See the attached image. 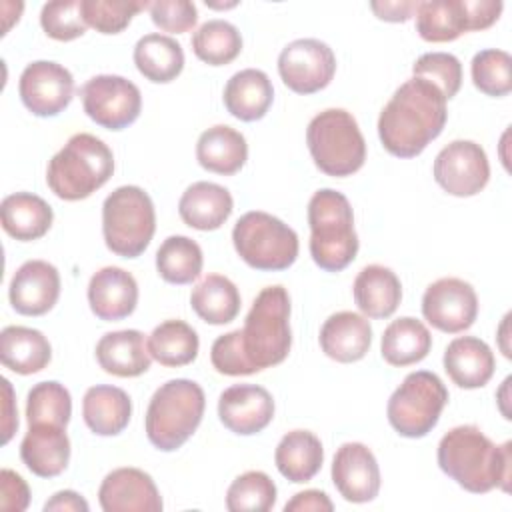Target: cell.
I'll use <instances>...</instances> for the list:
<instances>
[{"label": "cell", "instance_id": "cell-43", "mask_svg": "<svg viewBox=\"0 0 512 512\" xmlns=\"http://www.w3.org/2000/svg\"><path fill=\"white\" fill-rule=\"evenodd\" d=\"M146 0H82L80 10L84 22L100 34H118L122 32L132 18L148 8Z\"/></svg>", "mask_w": 512, "mask_h": 512}, {"label": "cell", "instance_id": "cell-16", "mask_svg": "<svg viewBox=\"0 0 512 512\" xmlns=\"http://www.w3.org/2000/svg\"><path fill=\"white\" fill-rule=\"evenodd\" d=\"M332 482L346 502L374 500L380 492V468L374 452L362 442L342 444L332 460Z\"/></svg>", "mask_w": 512, "mask_h": 512}, {"label": "cell", "instance_id": "cell-28", "mask_svg": "<svg viewBox=\"0 0 512 512\" xmlns=\"http://www.w3.org/2000/svg\"><path fill=\"white\" fill-rule=\"evenodd\" d=\"M132 416L130 396L110 384L90 386L82 398V418L86 426L98 436L120 434Z\"/></svg>", "mask_w": 512, "mask_h": 512}, {"label": "cell", "instance_id": "cell-42", "mask_svg": "<svg viewBox=\"0 0 512 512\" xmlns=\"http://www.w3.org/2000/svg\"><path fill=\"white\" fill-rule=\"evenodd\" d=\"M474 86L492 98H502L512 90V58L506 50L486 48L474 54L470 64Z\"/></svg>", "mask_w": 512, "mask_h": 512}, {"label": "cell", "instance_id": "cell-36", "mask_svg": "<svg viewBox=\"0 0 512 512\" xmlns=\"http://www.w3.org/2000/svg\"><path fill=\"white\" fill-rule=\"evenodd\" d=\"M190 306L204 322L222 326L238 316L242 300L230 278L222 274H208L192 288Z\"/></svg>", "mask_w": 512, "mask_h": 512}, {"label": "cell", "instance_id": "cell-8", "mask_svg": "<svg viewBox=\"0 0 512 512\" xmlns=\"http://www.w3.org/2000/svg\"><path fill=\"white\" fill-rule=\"evenodd\" d=\"M156 230L152 198L140 186H120L102 204L106 248L122 258H138Z\"/></svg>", "mask_w": 512, "mask_h": 512}, {"label": "cell", "instance_id": "cell-17", "mask_svg": "<svg viewBox=\"0 0 512 512\" xmlns=\"http://www.w3.org/2000/svg\"><path fill=\"white\" fill-rule=\"evenodd\" d=\"M98 502L104 512H160L164 506L152 476L132 466L116 468L104 476Z\"/></svg>", "mask_w": 512, "mask_h": 512}, {"label": "cell", "instance_id": "cell-22", "mask_svg": "<svg viewBox=\"0 0 512 512\" xmlns=\"http://www.w3.org/2000/svg\"><path fill=\"white\" fill-rule=\"evenodd\" d=\"M318 340L328 358L342 364L358 362L370 350L372 326L366 316L342 310L324 320Z\"/></svg>", "mask_w": 512, "mask_h": 512}, {"label": "cell", "instance_id": "cell-48", "mask_svg": "<svg viewBox=\"0 0 512 512\" xmlns=\"http://www.w3.org/2000/svg\"><path fill=\"white\" fill-rule=\"evenodd\" d=\"M466 6H468L472 32L490 28L500 18L504 8L500 0H466Z\"/></svg>", "mask_w": 512, "mask_h": 512}, {"label": "cell", "instance_id": "cell-11", "mask_svg": "<svg viewBox=\"0 0 512 512\" xmlns=\"http://www.w3.org/2000/svg\"><path fill=\"white\" fill-rule=\"evenodd\" d=\"M86 116L106 130H124L142 110L138 86L116 74H98L78 90Z\"/></svg>", "mask_w": 512, "mask_h": 512}, {"label": "cell", "instance_id": "cell-46", "mask_svg": "<svg viewBox=\"0 0 512 512\" xmlns=\"http://www.w3.org/2000/svg\"><path fill=\"white\" fill-rule=\"evenodd\" d=\"M148 10L154 26L172 34L188 32L198 22V10L188 0H156L150 2Z\"/></svg>", "mask_w": 512, "mask_h": 512}, {"label": "cell", "instance_id": "cell-9", "mask_svg": "<svg viewBox=\"0 0 512 512\" xmlns=\"http://www.w3.org/2000/svg\"><path fill=\"white\" fill-rule=\"evenodd\" d=\"M238 256L254 270L278 272L290 268L298 258V234L280 218L252 210L242 214L232 228Z\"/></svg>", "mask_w": 512, "mask_h": 512}, {"label": "cell", "instance_id": "cell-19", "mask_svg": "<svg viewBox=\"0 0 512 512\" xmlns=\"http://www.w3.org/2000/svg\"><path fill=\"white\" fill-rule=\"evenodd\" d=\"M60 296V274L46 260H28L12 276L8 298L22 316H42L54 308Z\"/></svg>", "mask_w": 512, "mask_h": 512}, {"label": "cell", "instance_id": "cell-29", "mask_svg": "<svg viewBox=\"0 0 512 512\" xmlns=\"http://www.w3.org/2000/svg\"><path fill=\"white\" fill-rule=\"evenodd\" d=\"M0 220L8 236L20 242H32L50 230L54 212L44 198L32 192H14L0 204Z\"/></svg>", "mask_w": 512, "mask_h": 512}, {"label": "cell", "instance_id": "cell-12", "mask_svg": "<svg viewBox=\"0 0 512 512\" xmlns=\"http://www.w3.org/2000/svg\"><path fill=\"white\" fill-rule=\"evenodd\" d=\"M336 72L332 48L316 38H298L278 56V74L296 94H314L326 88Z\"/></svg>", "mask_w": 512, "mask_h": 512}, {"label": "cell", "instance_id": "cell-35", "mask_svg": "<svg viewBox=\"0 0 512 512\" xmlns=\"http://www.w3.org/2000/svg\"><path fill=\"white\" fill-rule=\"evenodd\" d=\"M134 64L138 72L154 82H172L184 68V50L180 42L166 34H144L134 46Z\"/></svg>", "mask_w": 512, "mask_h": 512}, {"label": "cell", "instance_id": "cell-18", "mask_svg": "<svg viewBox=\"0 0 512 512\" xmlns=\"http://www.w3.org/2000/svg\"><path fill=\"white\" fill-rule=\"evenodd\" d=\"M218 418L234 434H258L274 418V398L258 384L228 386L218 398Z\"/></svg>", "mask_w": 512, "mask_h": 512}, {"label": "cell", "instance_id": "cell-38", "mask_svg": "<svg viewBox=\"0 0 512 512\" xmlns=\"http://www.w3.org/2000/svg\"><path fill=\"white\" fill-rule=\"evenodd\" d=\"M202 248L188 236H168L156 252V270L168 284H190L202 272Z\"/></svg>", "mask_w": 512, "mask_h": 512}, {"label": "cell", "instance_id": "cell-1", "mask_svg": "<svg viewBox=\"0 0 512 512\" xmlns=\"http://www.w3.org/2000/svg\"><path fill=\"white\" fill-rule=\"evenodd\" d=\"M446 98L432 82L412 76L396 88L378 116V138L396 158H414L442 134Z\"/></svg>", "mask_w": 512, "mask_h": 512}, {"label": "cell", "instance_id": "cell-45", "mask_svg": "<svg viewBox=\"0 0 512 512\" xmlns=\"http://www.w3.org/2000/svg\"><path fill=\"white\" fill-rule=\"evenodd\" d=\"M412 74L438 86L446 100L454 98L462 86V64L450 52H426L414 66Z\"/></svg>", "mask_w": 512, "mask_h": 512}, {"label": "cell", "instance_id": "cell-21", "mask_svg": "<svg viewBox=\"0 0 512 512\" xmlns=\"http://www.w3.org/2000/svg\"><path fill=\"white\" fill-rule=\"evenodd\" d=\"M20 458L24 466L40 478L62 474L70 462V438L66 428L48 422L28 424V432L20 444Z\"/></svg>", "mask_w": 512, "mask_h": 512}, {"label": "cell", "instance_id": "cell-30", "mask_svg": "<svg viewBox=\"0 0 512 512\" xmlns=\"http://www.w3.org/2000/svg\"><path fill=\"white\" fill-rule=\"evenodd\" d=\"M198 164L214 174L232 176L248 160L246 138L226 124H216L204 130L196 142Z\"/></svg>", "mask_w": 512, "mask_h": 512}, {"label": "cell", "instance_id": "cell-24", "mask_svg": "<svg viewBox=\"0 0 512 512\" xmlns=\"http://www.w3.org/2000/svg\"><path fill=\"white\" fill-rule=\"evenodd\" d=\"M232 208L234 200L228 188L206 180L190 184L178 202L182 222L202 232L218 230L230 218Z\"/></svg>", "mask_w": 512, "mask_h": 512}, {"label": "cell", "instance_id": "cell-52", "mask_svg": "<svg viewBox=\"0 0 512 512\" xmlns=\"http://www.w3.org/2000/svg\"><path fill=\"white\" fill-rule=\"evenodd\" d=\"M88 502L74 490L56 492L46 504L44 512H88Z\"/></svg>", "mask_w": 512, "mask_h": 512}, {"label": "cell", "instance_id": "cell-49", "mask_svg": "<svg viewBox=\"0 0 512 512\" xmlns=\"http://www.w3.org/2000/svg\"><path fill=\"white\" fill-rule=\"evenodd\" d=\"M334 504L322 490H304L284 504V512H332Z\"/></svg>", "mask_w": 512, "mask_h": 512}, {"label": "cell", "instance_id": "cell-10", "mask_svg": "<svg viewBox=\"0 0 512 512\" xmlns=\"http://www.w3.org/2000/svg\"><path fill=\"white\" fill-rule=\"evenodd\" d=\"M448 402L444 382L428 370L410 372L392 392L386 416L390 426L404 438H422L438 424Z\"/></svg>", "mask_w": 512, "mask_h": 512}, {"label": "cell", "instance_id": "cell-41", "mask_svg": "<svg viewBox=\"0 0 512 512\" xmlns=\"http://www.w3.org/2000/svg\"><path fill=\"white\" fill-rule=\"evenodd\" d=\"M276 504V484L262 470H248L232 480L226 492L230 512H268Z\"/></svg>", "mask_w": 512, "mask_h": 512}, {"label": "cell", "instance_id": "cell-5", "mask_svg": "<svg viewBox=\"0 0 512 512\" xmlns=\"http://www.w3.org/2000/svg\"><path fill=\"white\" fill-rule=\"evenodd\" d=\"M310 256L326 272L344 270L358 254V234L348 198L332 188H320L308 202Z\"/></svg>", "mask_w": 512, "mask_h": 512}, {"label": "cell", "instance_id": "cell-23", "mask_svg": "<svg viewBox=\"0 0 512 512\" xmlns=\"http://www.w3.org/2000/svg\"><path fill=\"white\" fill-rule=\"evenodd\" d=\"M444 370L448 378L466 390L482 388L490 382L496 360L490 346L476 336H458L444 350Z\"/></svg>", "mask_w": 512, "mask_h": 512}, {"label": "cell", "instance_id": "cell-14", "mask_svg": "<svg viewBox=\"0 0 512 512\" xmlns=\"http://www.w3.org/2000/svg\"><path fill=\"white\" fill-rule=\"evenodd\" d=\"M422 316L440 332H464L478 316L476 290L462 278H440L424 290Z\"/></svg>", "mask_w": 512, "mask_h": 512}, {"label": "cell", "instance_id": "cell-13", "mask_svg": "<svg viewBox=\"0 0 512 512\" xmlns=\"http://www.w3.org/2000/svg\"><path fill=\"white\" fill-rule=\"evenodd\" d=\"M436 184L450 196H476L490 180V164L484 148L472 140H452L434 158Z\"/></svg>", "mask_w": 512, "mask_h": 512}, {"label": "cell", "instance_id": "cell-4", "mask_svg": "<svg viewBox=\"0 0 512 512\" xmlns=\"http://www.w3.org/2000/svg\"><path fill=\"white\" fill-rule=\"evenodd\" d=\"M114 172V154L94 134L78 132L50 158L48 188L62 200H84L102 188Z\"/></svg>", "mask_w": 512, "mask_h": 512}, {"label": "cell", "instance_id": "cell-47", "mask_svg": "<svg viewBox=\"0 0 512 512\" xmlns=\"http://www.w3.org/2000/svg\"><path fill=\"white\" fill-rule=\"evenodd\" d=\"M30 490L26 480L10 468L0 472V510L22 512L28 508Z\"/></svg>", "mask_w": 512, "mask_h": 512}, {"label": "cell", "instance_id": "cell-6", "mask_svg": "<svg viewBox=\"0 0 512 512\" xmlns=\"http://www.w3.org/2000/svg\"><path fill=\"white\" fill-rule=\"evenodd\" d=\"M206 408L204 390L188 378L164 382L150 398L144 428L150 444L162 452L178 450L200 426Z\"/></svg>", "mask_w": 512, "mask_h": 512}, {"label": "cell", "instance_id": "cell-3", "mask_svg": "<svg viewBox=\"0 0 512 512\" xmlns=\"http://www.w3.org/2000/svg\"><path fill=\"white\" fill-rule=\"evenodd\" d=\"M236 340L248 372H260L286 360L292 346L290 296L284 286L274 284L258 292L246 314Z\"/></svg>", "mask_w": 512, "mask_h": 512}, {"label": "cell", "instance_id": "cell-34", "mask_svg": "<svg viewBox=\"0 0 512 512\" xmlns=\"http://www.w3.org/2000/svg\"><path fill=\"white\" fill-rule=\"evenodd\" d=\"M416 32L426 42H452L472 32L466 0H426L416 8Z\"/></svg>", "mask_w": 512, "mask_h": 512}, {"label": "cell", "instance_id": "cell-31", "mask_svg": "<svg viewBox=\"0 0 512 512\" xmlns=\"http://www.w3.org/2000/svg\"><path fill=\"white\" fill-rule=\"evenodd\" d=\"M0 360L16 374H36L50 364L52 346L36 328L6 326L0 332Z\"/></svg>", "mask_w": 512, "mask_h": 512}, {"label": "cell", "instance_id": "cell-7", "mask_svg": "<svg viewBox=\"0 0 512 512\" xmlns=\"http://www.w3.org/2000/svg\"><path fill=\"white\" fill-rule=\"evenodd\" d=\"M306 144L316 168L326 176H352L366 160L364 136L356 118L344 108L318 112L306 128Z\"/></svg>", "mask_w": 512, "mask_h": 512}, {"label": "cell", "instance_id": "cell-37", "mask_svg": "<svg viewBox=\"0 0 512 512\" xmlns=\"http://www.w3.org/2000/svg\"><path fill=\"white\" fill-rule=\"evenodd\" d=\"M200 340L196 330L184 320H164L148 336L150 356L168 368L192 364L198 356Z\"/></svg>", "mask_w": 512, "mask_h": 512}, {"label": "cell", "instance_id": "cell-2", "mask_svg": "<svg viewBox=\"0 0 512 512\" xmlns=\"http://www.w3.org/2000/svg\"><path fill=\"white\" fill-rule=\"evenodd\" d=\"M436 458L440 470L472 494L494 488L510 492V440L498 446L478 426L462 424L440 438Z\"/></svg>", "mask_w": 512, "mask_h": 512}, {"label": "cell", "instance_id": "cell-32", "mask_svg": "<svg viewBox=\"0 0 512 512\" xmlns=\"http://www.w3.org/2000/svg\"><path fill=\"white\" fill-rule=\"evenodd\" d=\"M274 462L278 472L286 480L294 484H304L312 480L322 468V442L310 430H290L280 438L274 450Z\"/></svg>", "mask_w": 512, "mask_h": 512}, {"label": "cell", "instance_id": "cell-50", "mask_svg": "<svg viewBox=\"0 0 512 512\" xmlns=\"http://www.w3.org/2000/svg\"><path fill=\"white\" fill-rule=\"evenodd\" d=\"M370 8L380 20L406 22L416 14L418 2H414V0H402V2L400 0H396V2L384 0V2H370Z\"/></svg>", "mask_w": 512, "mask_h": 512}, {"label": "cell", "instance_id": "cell-44", "mask_svg": "<svg viewBox=\"0 0 512 512\" xmlns=\"http://www.w3.org/2000/svg\"><path fill=\"white\" fill-rule=\"evenodd\" d=\"M82 0H52L42 6L40 26L52 40L70 42L86 32V22L80 10Z\"/></svg>", "mask_w": 512, "mask_h": 512}, {"label": "cell", "instance_id": "cell-51", "mask_svg": "<svg viewBox=\"0 0 512 512\" xmlns=\"http://www.w3.org/2000/svg\"><path fill=\"white\" fill-rule=\"evenodd\" d=\"M2 392H4V400H2V444H8L10 438L14 436L16 428H18V410H16V402H14V390L8 378H2Z\"/></svg>", "mask_w": 512, "mask_h": 512}, {"label": "cell", "instance_id": "cell-15", "mask_svg": "<svg viewBox=\"0 0 512 512\" xmlns=\"http://www.w3.org/2000/svg\"><path fill=\"white\" fill-rule=\"evenodd\" d=\"M22 104L40 118L58 116L74 96V78L68 68L52 60L30 62L18 82Z\"/></svg>", "mask_w": 512, "mask_h": 512}, {"label": "cell", "instance_id": "cell-20", "mask_svg": "<svg viewBox=\"0 0 512 512\" xmlns=\"http://www.w3.org/2000/svg\"><path fill=\"white\" fill-rule=\"evenodd\" d=\"M88 304L92 314L104 322L128 318L138 304V284L124 268L104 266L88 282Z\"/></svg>", "mask_w": 512, "mask_h": 512}, {"label": "cell", "instance_id": "cell-25", "mask_svg": "<svg viewBox=\"0 0 512 512\" xmlns=\"http://www.w3.org/2000/svg\"><path fill=\"white\" fill-rule=\"evenodd\" d=\"M96 360L106 374L118 378H136L150 368L152 356L140 330H116L98 340Z\"/></svg>", "mask_w": 512, "mask_h": 512}, {"label": "cell", "instance_id": "cell-33", "mask_svg": "<svg viewBox=\"0 0 512 512\" xmlns=\"http://www.w3.org/2000/svg\"><path fill=\"white\" fill-rule=\"evenodd\" d=\"M432 348V336L424 322L402 316L398 320H392L380 342L382 358L396 368H404L410 364H416L428 356Z\"/></svg>", "mask_w": 512, "mask_h": 512}, {"label": "cell", "instance_id": "cell-39", "mask_svg": "<svg viewBox=\"0 0 512 512\" xmlns=\"http://www.w3.org/2000/svg\"><path fill=\"white\" fill-rule=\"evenodd\" d=\"M192 52L210 66L230 64L242 52L238 28L226 20H208L192 34Z\"/></svg>", "mask_w": 512, "mask_h": 512}, {"label": "cell", "instance_id": "cell-26", "mask_svg": "<svg viewBox=\"0 0 512 512\" xmlns=\"http://www.w3.org/2000/svg\"><path fill=\"white\" fill-rule=\"evenodd\" d=\"M358 310L366 318H388L402 300V284L398 276L382 264L364 266L352 284Z\"/></svg>", "mask_w": 512, "mask_h": 512}, {"label": "cell", "instance_id": "cell-40", "mask_svg": "<svg viewBox=\"0 0 512 512\" xmlns=\"http://www.w3.org/2000/svg\"><path fill=\"white\" fill-rule=\"evenodd\" d=\"M72 416V398L64 384L56 380L38 382L28 390L26 398V420L28 424H56L68 426Z\"/></svg>", "mask_w": 512, "mask_h": 512}, {"label": "cell", "instance_id": "cell-27", "mask_svg": "<svg viewBox=\"0 0 512 512\" xmlns=\"http://www.w3.org/2000/svg\"><path fill=\"white\" fill-rule=\"evenodd\" d=\"M222 98L226 110L234 118L242 122H256L270 110L274 88L266 72L258 68H246L230 76Z\"/></svg>", "mask_w": 512, "mask_h": 512}]
</instances>
